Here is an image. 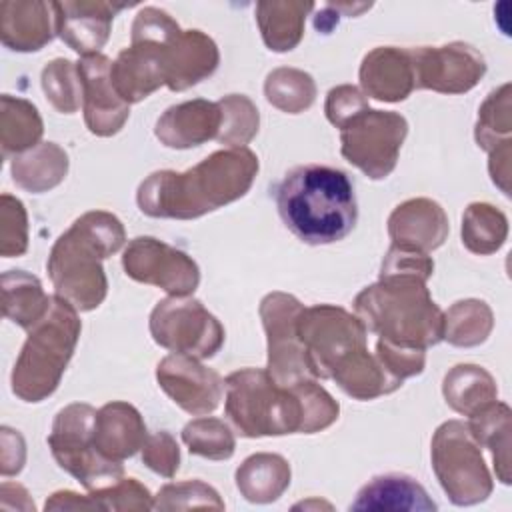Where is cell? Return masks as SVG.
Here are the masks:
<instances>
[{
	"label": "cell",
	"instance_id": "obj_21",
	"mask_svg": "<svg viewBox=\"0 0 512 512\" xmlns=\"http://www.w3.org/2000/svg\"><path fill=\"white\" fill-rule=\"evenodd\" d=\"M364 94L382 102H400L416 88L410 50L380 46L368 52L360 66Z\"/></svg>",
	"mask_w": 512,
	"mask_h": 512
},
{
	"label": "cell",
	"instance_id": "obj_36",
	"mask_svg": "<svg viewBox=\"0 0 512 512\" xmlns=\"http://www.w3.org/2000/svg\"><path fill=\"white\" fill-rule=\"evenodd\" d=\"M182 440L188 446L190 454L208 458V460H228L234 454V434L218 418L200 416L190 420L182 428Z\"/></svg>",
	"mask_w": 512,
	"mask_h": 512
},
{
	"label": "cell",
	"instance_id": "obj_11",
	"mask_svg": "<svg viewBox=\"0 0 512 512\" xmlns=\"http://www.w3.org/2000/svg\"><path fill=\"white\" fill-rule=\"evenodd\" d=\"M408 122L398 112L364 108L340 126L342 156L368 178H386L398 162Z\"/></svg>",
	"mask_w": 512,
	"mask_h": 512
},
{
	"label": "cell",
	"instance_id": "obj_29",
	"mask_svg": "<svg viewBox=\"0 0 512 512\" xmlns=\"http://www.w3.org/2000/svg\"><path fill=\"white\" fill-rule=\"evenodd\" d=\"M44 124L38 108L24 98L2 94L0 98V148L2 158L18 156L40 144Z\"/></svg>",
	"mask_w": 512,
	"mask_h": 512
},
{
	"label": "cell",
	"instance_id": "obj_42",
	"mask_svg": "<svg viewBox=\"0 0 512 512\" xmlns=\"http://www.w3.org/2000/svg\"><path fill=\"white\" fill-rule=\"evenodd\" d=\"M376 358L400 382H404L410 376L420 374L424 370V362H426L424 350L396 346L382 338L376 342Z\"/></svg>",
	"mask_w": 512,
	"mask_h": 512
},
{
	"label": "cell",
	"instance_id": "obj_18",
	"mask_svg": "<svg viewBox=\"0 0 512 512\" xmlns=\"http://www.w3.org/2000/svg\"><path fill=\"white\" fill-rule=\"evenodd\" d=\"M56 34L78 54H100L110 36L114 16L126 4L114 2H52Z\"/></svg>",
	"mask_w": 512,
	"mask_h": 512
},
{
	"label": "cell",
	"instance_id": "obj_38",
	"mask_svg": "<svg viewBox=\"0 0 512 512\" xmlns=\"http://www.w3.org/2000/svg\"><path fill=\"white\" fill-rule=\"evenodd\" d=\"M222 110V126L218 132V142L230 148H244L258 132V108L244 94H228L218 100Z\"/></svg>",
	"mask_w": 512,
	"mask_h": 512
},
{
	"label": "cell",
	"instance_id": "obj_10",
	"mask_svg": "<svg viewBox=\"0 0 512 512\" xmlns=\"http://www.w3.org/2000/svg\"><path fill=\"white\" fill-rule=\"evenodd\" d=\"M366 334L358 316L332 304L304 308L298 318V336L312 378H330L344 358L366 348Z\"/></svg>",
	"mask_w": 512,
	"mask_h": 512
},
{
	"label": "cell",
	"instance_id": "obj_12",
	"mask_svg": "<svg viewBox=\"0 0 512 512\" xmlns=\"http://www.w3.org/2000/svg\"><path fill=\"white\" fill-rule=\"evenodd\" d=\"M150 334L156 344L198 360L212 358L224 344V328L200 300L170 296L150 314Z\"/></svg>",
	"mask_w": 512,
	"mask_h": 512
},
{
	"label": "cell",
	"instance_id": "obj_20",
	"mask_svg": "<svg viewBox=\"0 0 512 512\" xmlns=\"http://www.w3.org/2000/svg\"><path fill=\"white\" fill-rule=\"evenodd\" d=\"M222 110L218 102L202 98L170 106L156 122L154 134L168 148H192L218 138Z\"/></svg>",
	"mask_w": 512,
	"mask_h": 512
},
{
	"label": "cell",
	"instance_id": "obj_30",
	"mask_svg": "<svg viewBox=\"0 0 512 512\" xmlns=\"http://www.w3.org/2000/svg\"><path fill=\"white\" fill-rule=\"evenodd\" d=\"M312 8V2H260L256 20L266 46L274 52L292 50L302 38L304 20Z\"/></svg>",
	"mask_w": 512,
	"mask_h": 512
},
{
	"label": "cell",
	"instance_id": "obj_1",
	"mask_svg": "<svg viewBox=\"0 0 512 512\" xmlns=\"http://www.w3.org/2000/svg\"><path fill=\"white\" fill-rule=\"evenodd\" d=\"M258 172L252 150L226 148L186 172L158 170L138 188L136 200L152 218L192 220L244 196Z\"/></svg>",
	"mask_w": 512,
	"mask_h": 512
},
{
	"label": "cell",
	"instance_id": "obj_15",
	"mask_svg": "<svg viewBox=\"0 0 512 512\" xmlns=\"http://www.w3.org/2000/svg\"><path fill=\"white\" fill-rule=\"evenodd\" d=\"M416 88L442 94H462L478 84L486 72L482 54L464 42L410 48Z\"/></svg>",
	"mask_w": 512,
	"mask_h": 512
},
{
	"label": "cell",
	"instance_id": "obj_32",
	"mask_svg": "<svg viewBox=\"0 0 512 512\" xmlns=\"http://www.w3.org/2000/svg\"><path fill=\"white\" fill-rule=\"evenodd\" d=\"M442 392L446 404L464 416H470L484 404L496 400V384L492 376L476 364L454 366L444 376Z\"/></svg>",
	"mask_w": 512,
	"mask_h": 512
},
{
	"label": "cell",
	"instance_id": "obj_16",
	"mask_svg": "<svg viewBox=\"0 0 512 512\" xmlns=\"http://www.w3.org/2000/svg\"><path fill=\"white\" fill-rule=\"evenodd\" d=\"M160 388L192 416H204L218 408L224 392V380L198 358L172 352L156 366Z\"/></svg>",
	"mask_w": 512,
	"mask_h": 512
},
{
	"label": "cell",
	"instance_id": "obj_5",
	"mask_svg": "<svg viewBox=\"0 0 512 512\" xmlns=\"http://www.w3.org/2000/svg\"><path fill=\"white\" fill-rule=\"evenodd\" d=\"M354 310L368 332L390 344L426 350L442 340L444 314L420 276H380L354 298Z\"/></svg>",
	"mask_w": 512,
	"mask_h": 512
},
{
	"label": "cell",
	"instance_id": "obj_3",
	"mask_svg": "<svg viewBox=\"0 0 512 512\" xmlns=\"http://www.w3.org/2000/svg\"><path fill=\"white\" fill-rule=\"evenodd\" d=\"M276 208L284 226L310 246L344 240L358 220L350 176L324 164H302L286 172L276 190Z\"/></svg>",
	"mask_w": 512,
	"mask_h": 512
},
{
	"label": "cell",
	"instance_id": "obj_44",
	"mask_svg": "<svg viewBox=\"0 0 512 512\" xmlns=\"http://www.w3.org/2000/svg\"><path fill=\"white\" fill-rule=\"evenodd\" d=\"M432 272H434V262L426 252L402 248L396 244L390 246L380 268V276L412 274V276H420L422 280H428Z\"/></svg>",
	"mask_w": 512,
	"mask_h": 512
},
{
	"label": "cell",
	"instance_id": "obj_2",
	"mask_svg": "<svg viewBox=\"0 0 512 512\" xmlns=\"http://www.w3.org/2000/svg\"><path fill=\"white\" fill-rule=\"evenodd\" d=\"M224 390L226 416L246 438L314 434L324 412V388L316 378L286 386L268 370L244 368L226 376Z\"/></svg>",
	"mask_w": 512,
	"mask_h": 512
},
{
	"label": "cell",
	"instance_id": "obj_46",
	"mask_svg": "<svg viewBox=\"0 0 512 512\" xmlns=\"http://www.w3.org/2000/svg\"><path fill=\"white\" fill-rule=\"evenodd\" d=\"M2 474L12 476L18 474L26 460L24 440L18 434V430H12L8 426H2Z\"/></svg>",
	"mask_w": 512,
	"mask_h": 512
},
{
	"label": "cell",
	"instance_id": "obj_45",
	"mask_svg": "<svg viewBox=\"0 0 512 512\" xmlns=\"http://www.w3.org/2000/svg\"><path fill=\"white\" fill-rule=\"evenodd\" d=\"M364 108H368V102H366V96L356 88V86H350V84H342V86H336L328 92V98H326V118L336 126L340 128L342 124H346L354 114L362 112Z\"/></svg>",
	"mask_w": 512,
	"mask_h": 512
},
{
	"label": "cell",
	"instance_id": "obj_14",
	"mask_svg": "<svg viewBox=\"0 0 512 512\" xmlns=\"http://www.w3.org/2000/svg\"><path fill=\"white\" fill-rule=\"evenodd\" d=\"M122 266L132 280L158 286L172 296H188L200 282L198 264L188 254L152 236L134 238L124 250Z\"/></svg>",
	"mask_w": 512,
	"mask_h": 512
},
{
	"label": "cell",
	"instance_id": "obj_27",
	"mask_svg": "<svg viewBox=\"0 0 512 512\" xmlns=\"http://www.w3.org/2000/svg\"><path fill=\"white\" fill-rule=\"evenodd\" d=\"M12 180L22 190L40 194L58 186L68 172V154L56 142H40L12 158Z\"/></svg>",
	"mask_w": 512,
	"mask_h": 512
},
{
	"label": "cell",
	"instance_id": "obj_33",
	"mask_svg": "<svg viewBox=\"0 0 512 512\" xmlns=\"http://www.w3.org/2000/svg\"><path fill=\"white\" fill-rule=\"evenodd\" d=\"M506 216L492 204L474 202L462 216V242L474 254H492L506 240Z\"/></svg>",
	"mask_w": 512,
	"mask_h": 512
},
{
	"label": "cell",
	"instance_id": "obj_31",
	"mask_svg": "<svg viewBox=\"0 0 512 512\" xmlns=\"http://www.w3.org/2000/svg\"><path fill=\"white\" fill-rule=\"evenodd\" d=\"M472 436L480 446H488L492 450L494 468L502 484H510L508 464H510V410L502 402H488L476 412L470 414V422H466Z\"/></svg>",
	"mask_w": 512,
	"mask_h": 512
},
{
	"label": "cell",
	"instance_id": "obj_25",
	"mask_svg": "<svg viewBox=\"0 0 512 512\" xmlns=\"http://www.w3.org/2000/svg\"><path fill=\"white\" fill-rule=\"evenodd\" d=\"M350 510H410L430 512L436 510V502L428 496L426 488L406 474H382L366 482Z\"/></svg>",
	"mask_w": 512,
	"mask_h": 512
},
{
	"label": "cell",
	"instance_id": "obj_26",
	"mask_svg": "<svg viewBox=\"0 0 512 512\" xmlns=\"http://www.w3.org/2000/svg\"><path fill=\"white\" fill-rule=\"evenodd\" d=\"M236 486L248 502H274L290 486V464L280 454H252L236 470Z\"/></svg>",
	"mask_w": 512,
	"mask_h": 512
},
{
	"label": "cell",
	"instance_id": "obj_43",
	"mask_svg": "<svg viewBox=\"0 0 512 512\" xmlns=\"http://www.w3.org/2000/svg\"><path fill=\"white\" fill-rule=\"evenodd\" d=\"M142 462L152 472L172 478L180 466V448L168 432H154L142 446Z\"/></svg>",
	"mask_w": 512,
	"mask_h": 512
},
{
	"label": "cell",
	"instance_id": "obj_9",
	"mask_svg": "<svg viewBox=\"0 0 512 512\" xmlns=\"http://www.w3.org/2000/svg\"><path fill=\"white\" fill-rule=\"evenodd\" d=\"M434 474L456 506L484 502L492 492V478L480 454V444L466 422L448 420L432 436Z\"/></svg>",
	"mask_w": 512,
	"mask_h": 512
},
{
	"label": "cell",
	"instance_id": "obj_40",
	"mask_svg": "<svg viewBox=\"0 0 512 512\" xmlns=\"http://www.w3.org/2000/svg\"><path fill=\"white\" fill-rule=\"evenodd\" d=\"M28 248V216L24 204L10 196H0V254L20 256Z\"/></svg>",
	"mask_w": 512,
	"mask_h": 512
},
{
	"label": "cell",
	"instance_id": "obj_13",
	"mask_svg": "<svg viewBox=\"0 0 512 512\" xmlns=\"http://www.w3.org/2000/svg\"><path fill=\"white\" fill-rule=\"evenodd\" d=\"M304 306L286 292H272L260 302V318L268 338V374L280 384L312 378L304 346L298 336V318Z\"/></svg>",
	"mask_w": 512,
	"mask_h": 512
},
{
	"label": "cell",
	"instance_id": "obj_41",
	"mask_svg": "<svg viewBox=\"0 0 512 512\" xmlns=\"http://www.w3.org/2000/svg\"><path fill=\"white\" fill-rule=\"evenodd\" d=\"M100 510H150L154 500L146 486L136 478H120L118 482L88 492Z\"/></svg>",
	"mask_w": 512,
	"mask_h": 512
},
{
	"label": "cell",
	"instance_id": "obj_23",
	"mask_svg": "<svg viewBox=\"0 0 512 512\" xmlns=\"http://www.w3.org/2000/svg\"><path fill=\"white\" fill-rule=\"evenodd\" d=\"M146 424L128 402H108L96 412L94 446L100 456L122 462L134 456L146 442Z\"/></svg>",
	"mask_w": 512,
	"mask_h": 512
},
{
	"label": "cell",
	"instance_id": "obj_37",
	"mask_svg": "<svg viewBox=\"0 0 512 512\" xmlns=\"http://www.w3.org/2000/svg\"><path fill=\"white\" fill-rule=\"evenodd\" d=\"M42 90L46 100L62 114H72L82 104V80L78 66L66 58L48 62L42 70Z\"/></svg>",
	"mask_w": 512,
	"mask_h": 512
},
{
	"label": "cell",
	"instance_id": "obj_28",
	"mask_svg": "<svg viewBox=\"0 0 512 512\" xmlns=\"http://www.w3.org/2000/svg\"><path fill=\"white\" fill-rule=\"evenodd\" d=\"M2 312L8 320L30 330L50 310L52 296H48L40 280L24 270H8L2 274Z\"/></svg>",
	"mask_w": 512,
	"mask_h": 512
},
{
	"label": "cell",
	"instance_id": "obj_22",
	"mask_svg": "<svg viewBox=\"0 0 512 512\" xmlns=\"http://www.w3.org/2000/svg\"><path fill=\"white\" fill-rule=\"evenodd\" d=\"M56 34L52 2H0V38L16 52H34Z\"/></svg>",
	"mask_w": 512,
	"mask_h": 512
},
{
	"label": "cell",
	"instance_id": "obj_17",
	"mask_svg": "<svg viewBox=\"0 0 512 512\" xmlns=\"http://www.w3.org/2000/svg\"><path fill=\"white\" fill-rule=\"evenodd\" d=\"M76 66L82 80V106L88 130L96 136L116 134L128 120L130 104L118 96L112 84V62L104 54H90L82 56Z\"/></svg>",
	"mask_w": 512,
	"mask_h": 512
},
{
	"label": "cell",
	"instance_id": "obj_6",
	"mask_svg": "<svg viewBox=\"0 0 512 512\" xmlns=\"http://www.w3.org/2000/svg\"><path fill=\"white\" fill-rule=\"evenodd\" d=\"M82 324L76 308L52 296L48 314L28 330V338L14 364L12 392L24 402H42L60 384L74 354Z\"/></svg>",
	"mask_w": 512,
	"mask_h": 512
},
{
	"label": "cell",
	"instance_id": "obj_47",
	"mask_svg": "<svg viewBox=\"0 0 512 512\" xmlns=\"http://www.w3.org/2000/svg\"><path fill=\"white\" fill-rule=\"evenodd\" d=\"M44 510H100V508L90 494L80 496L70 490H60L46 500Z\"/></svg>",
	"mask_w": 512,
	"mask_h": 512
},
{
	"label": "cell",
	"instance_id": "obj_24",
	"mask_svg": "<svg viewBox=\"0 0 512 512\" xmlns=\"http://www.w3.org/2000/svg\"><path fill=\"white\" fill-rule=\"evenodd\" d=\"M220 54L212 38L200 30H182L168 48L166 86L174 92L186 90L208 78L218 66Z\"/></svg>",
	"mask_w": 512,
	"mask_h": 512
},
{
	"label": "cell",
	"instance_id": "obj_7",
	"mask_svg": "<svg viewBox=\"0 0 512 512\" xmlns=\"http://www.w3.org/2000/svg\"><path fill=\"white\" fill-rule=\"evenodd\" d=\"M182 30L158 8H142L132 24V44L112 62L110 78L126 104L148 98L166 84L168 48Z\"/></svg>",
	"mask_w": 512,
	"mask_h": 512
},
{
	"label": "cell",
	"instance_id": "obj_35",
	"mask_svg": "<svg viewBox=\"0 0 512 512\" xmlns=\"http://www.w3.org/2000/svg\"><path fill=\"white\" fill-rule=\"evenodd\" d=\"M266 100L282 112L300 114L312 106L316 84L310 74L296 68H276L264 82Z\"/></svg>",
	"mask_w": 512,
	"mask_h": 512
},
{
	"label": "cell",
	"instance_id": "obj_4",
	"mask_svg": "<svg viewBox=\"0 0 512 512\" xmlns=\"http://www.w3.org/2000/svg\"><path fill=\"white\" fill-rule=\"evenodd\" d=\"M124 240V226L110 212L92 210L76 218L46 262L56 296L80 312L98 308L108 292L102 260L118 252Z\"/></svg>",
	"mask_w": 512,
	"mask_h": 512
},
{
	"label": "cell",
	"instance_id": "obj_34",
	"mask_svg": "<svg viewBox=\"0 0 512 512\" xmlns=\"http://www.w3.org/2000/svg\"><path fill=\"white\" fill-rule=\"evenodd\" d=\"M492 330V310L482 300H460L444 314L442 338L454 346L482 344Z\"/></svg>",
	"mask_w": 512,
	"mask_h": 512
},
{
	"label": "cell",
	"instance_id": "obj_19",
	"mask_svg": "<svg viewBox=\"0 0 512 512\" xmlns=\"http://www.w3.org/2000/svg\"><path fill=\"white\" fill-rule=\"evenodd\" d=\"M392 244L430 252L444 244L448 236V218L442 206L430 198H412L394 208L388 218Z\"/></svg>",
	"mask_w": 512,
	"mask_h": 512
},
{
	"label": "cell",
	"instance_id": "obj_39",
	"mask_svg": "<svg viewBox=\"0 0 512 512\" xmlns=\"http://www.w3.org/2000/svg\"><path fill=\"white\" fill-rule=\"evenodd\" d=\"M156 510H188V508H214L224 510L220 494L202 480L172 482L158 490L154 498Z\"/></svg>",
	"mask_w": 512,
	"mask_h": 512
},
{
	"label": "cell",
	"instance_id": "obj_8",
	"mask_svg": "<svg viewBox=\"0 0 512 512\" xmlns=\"http://www.w3.org/2000/svg\"><path fill=\"white\" fill-rule=\"evenodd\" d=\"M96 412L84 402L68 404L56 414L48 434V446L58 466L72 474L88 492L124 478L122 462L100 456L94 446Z\"/></svg>",
	"mask_w": 512,
	"mask_h": 512
}]
</instances>
